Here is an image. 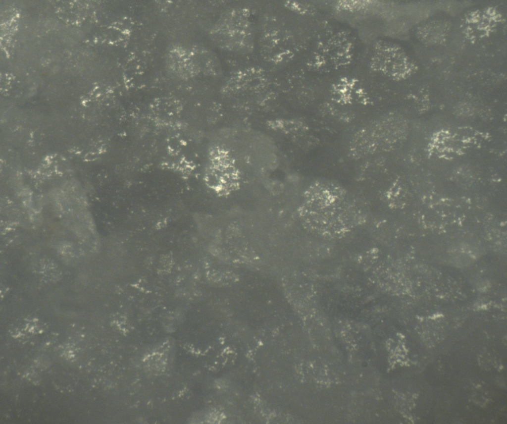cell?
I'll return each instance as SVG.
<instances>
[{
  "label": "cell",
  "mask_w": 507,
  "mask_h": 424,
  "mask_svg": "<svg viewBox=\"0 0 507 424\" xmlns=\"http://www.w3.org/2000/svg\"><path fill=\"white\" fill-rule=\"evenodd\" d=\"M400 128L398 121L386 118L375 121L357 133L350 149L359 155L384 150L399 139Z\"/></svg>",
  "instance_id": "obj_1"
}]
</instances>
